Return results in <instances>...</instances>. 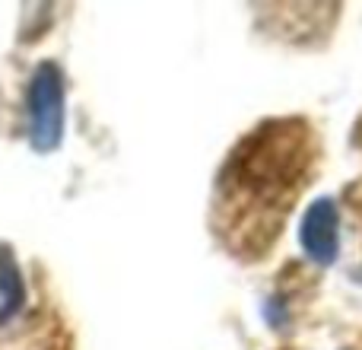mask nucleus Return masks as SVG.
<instances>
[{
  "label": "nucleus",
  "mask_w": 362,
  "mask_h": 350,
  "mask_svg": "<svg viewBox=\"0 0 362 350\" xmlns=\"http://www.w3.org/2000/svg\"><path fill=\"white\" fill-rule=\"evenodd\" d=\"M0 293H4V306H0V322H10L23 306V281L19 271L13 268L10 258H0Z\"/></svg>",
  "instance_id": "7ed1b4c3"
},
{
  "label": "nucleus",
  "mask_w": 362,
  "mask_h": 350,
  "mask_svg": "<svg viewBox=\"0 0 362 350\" xmlns=\"http://www.w3.org/2000/svg\"><path fill=\"white\" fill-rule=\"evenodd\" d=\"M302 245L318 264H331L340 249V232H337V207L334 201H315L308 207L305 220H302Z\"/></svg>",
  "instance_id": "f03ea898"
},
{
  "label": "nucleus",
  "mask_w": 362,
  "mask_h": 350,
  "mask_svg": "<svg viewBox=\"0 0 362 350\" xmlns=\"http://www.w3.org/2000/svg\"><path fill=\"white\" fill-rule=\"evenodd\" d=\"M64 128V86L61 74L51 64H42L29 89V134L35 150H51L61 140Z\"/></svg>",
  "instance_id": "f257e3e1"
}]
</instances>
